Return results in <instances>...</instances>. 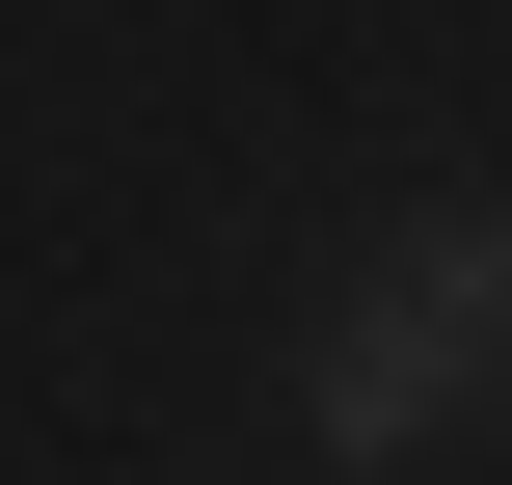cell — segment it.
Listing matches in <instances>:
<instances>
[{"mask_svg": "<svg viewBox=\"0 0 512 485\" xmlns=\"http://www.w3.org/2000/svg\"><path fill=\"white\" fill-rule=\"evenodd\" d=\"M297 459L324 485H405L432 432H486L512 405V189H459V216H405V243H351L324 297H297Z\"/></svg>", "mask_w": 512, "mask_h": 485, "instance_id": "1", "label": "cell"}]
</instances>
